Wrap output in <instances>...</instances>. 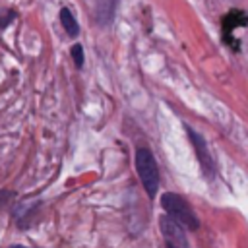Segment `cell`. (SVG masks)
<instances>
[{
  "label": "cell",
  "instance_id": "6da1fadb",
  "mask_svg": "<svg viewBox=\"0 0 248 248\" xmlns=\"http://www.w3.org/2000/svg\"><path fill=\"white\" fill-rule=\"evenodd\" d=\"M136 170H138V176L147 196L153 198L159 190V169H157V161L153 153L147 147H140L136 151Z\"/></svg>",
  "mask_w": 248,
  "mask_h": 248
},
{
  "label": "cell",
  "instance_id": "7a4b0ae2",
  "mask_svg": "<svg viewBox=\"0 0 248 248\" xmlns=\"http://www.w3.org/2000/svg\"><path fill=\"white\" fill-rule=\"evenodd\" d=\"M161 205H163V209L167 211V215H170L174 221H178L184 229H190V231L198 229V217H196L194 209H192L190 203H188L184 198H180L178 194H174V192L163 194Z\"/></svg>",
  "mask_w": 248,
  "mask_h": 248
},
{
  "label": "cell",
  "instance_id": "3957f363",
  "mask_svg": "<svg viewBox=\"0 0 248 248\" xmlns=\"http://www.w3.org/2000/svg\"><path fill=\"white\" fill-rule=\"evenodd\" d=\"M159 225H161V232L167 242V248H188L184 227L178 221H174L170 215H163L159 219Z\"/></svg>",
  "mask_w": 248,
  "mask_h": 248
},
{
  "label": "cell",
  "instance_id": "277c9868",
  "mask_svg": "<svg viewBox=\"0 0 248 248\" xmlns=\"http://www.w3.org/2000/svg\"><path fill=\"white\" fill-rule=\"evenodd\" d=\"M116 4H118V0H95V10H93L95 21L101 25H107L114 16Z\"/></svg>",
  "mask_w": 248,
  "mask_h": 248
},
{
  "label": "cell",
  "instance_id": "5b68a950",
  "mask_svg": "<svg viewBox=\"0 0 248 248\" xmlns=\"http://www.w3.org/2000/svg\"><path fill=\"white\" fill-rule=\"evenodd\" d=\"M188 134H190V140H192V143H194V149H196V153H198V157H200V161H202L203 170L209 174V172H211V157H209V153H207V149H205V141H203L194 130H190V128H188Z\"/></svg>",
  "mask_w": 248,
  "mask_h": 248
},
{
  "label": "cell",
  "instance_id": "8992f818",
  "mask_svg": "<svg viewBox=\"0 0 248 248\" xmlns=\"http://www.w3.org/2000/svg\"><path fill=\"white\" fill-rule=\"evenodd\" d=\"M60 23H62L64 31L68 33V37H78V33H79L78 19L74 17V14L70 12V8H66V6H62V10H60Z\"/></svg>",
  "mask_w": 248,
  "mask_h": 248
},
{
  "label": "cell",
  "instance_id": "52a82bcc",
  "mask_svg": "<svg viewBox=\"0 0 248 248\" xmlns=\"http://www.w3.org/2000/svg\"><path fill=\"white\" fill-rule=\"evenodd\" d=\"M72 58H74V64L78 68L83 66V46L81 45H74L72 46Z\"/></svg>",
  "mask_w": 248,
  "mask_h": 248
}]
</instances>
